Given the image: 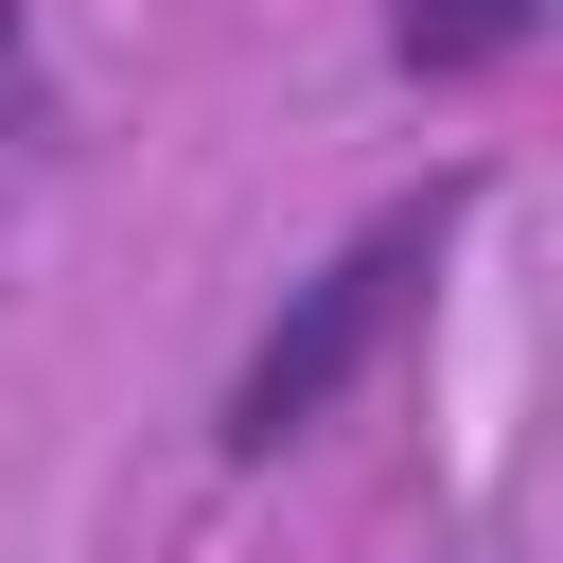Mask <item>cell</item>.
Instances as JSON below:
<instances>
[{"label": "cell", "mask_w": 563, "mask_h": 563, "mask_svg": "<svg viewBox=\"0 0 563 563\" xmlns=\"http://www.w3.org/2000/svg\"><path fill=\"white\" fill-rule=\"evenodd\" d=\"M457 211H475V176H422V194H387L317 282H282V317L246 334V369H229V405H211V440L229 457H282V440H317L334 405H352V369L405 334V299L440 282V246H457Z\"/></svg>", "instance_id": "1"}, {"label": "cell", "mask_w": 563, "mask_h": 563, "mask_svg": "<svg viewBox=\"0 0 563 563\" xmlns=\"http://www.w3.org/2000/svg\"><path fill=\"white\" fill-rule=\"evenodd\" d=\"M528 35H545V0H387V70H422V88H475Z\"/></svg>", "instance_id": "2"}, {"label": "cell", "mask_w": 563, "mask_h": 563, "mask_svg": "<svg viewBox=\"0 0 563 563\" xmlns=\"http://www.w3.org/2000/svg\"><path fill=\"white\" fill-rule=\"evenodd\" d=\"M0 123H18V0H0Z\"/></svg>", "instance_id": "3"}]
</instances>
